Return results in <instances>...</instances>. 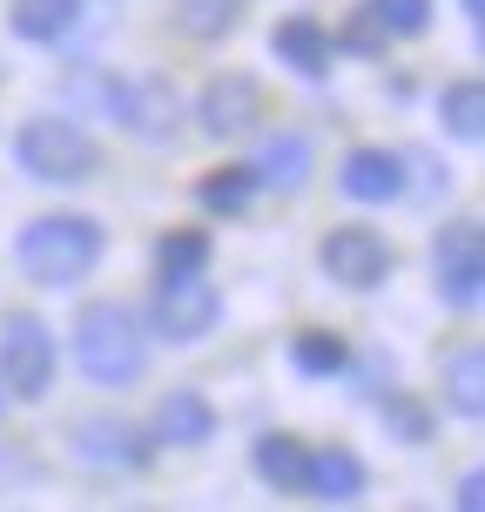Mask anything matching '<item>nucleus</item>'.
Masks as SVG:
<instances>
[{"instance_id": "nucleus-1", "label": "nucleus", "mask_w": 485, "mask_h": 512, "mask_svg": "<svg viewBox=\"0 0 485 512\" xmlns=\"http://www.w3.org/2000/svg\"><path fill=\"white\" fill-rule=\"evenodd\" d=\"M75 364L88 384H102V391H128V384L149 371V331H142V317L128 304H88L75 317Z\"/></svg>"}, {"instance_id": "nucleus-2", "label": "nucleus", "mask_w": 485, "mask_h": 512, "mask_svg": "<svg viewBox=\"0 0 485 512\" xmlns=\"http://www.w3.org/2000/svg\"><path fill=\"white\" fill-rule=\"evenodd\" d=\"M108 236L95 216H34L21 230V243H14V263H21L27 283H48V290H68V283L95 277V263H102Z\"/></svg>"}, {"instance_id": "nucleus-3", "label": "nucleus", "mask_w": 485, "mask_h": 512, "mask_svg": "<svg viewBox=\"0 0 485 512\" xmlns=\"http://www.w3.org/2000/svg\"><path fill=\"white\" fill-rule=\"evenodd\" d=\"M14 162H21L34 182H88L102 169V149H95V135L68 115H34L21 122L14 135Z\"/></svg>"}, {"instance_id": "nucleus-4", "label": "nucleus", "mask_w": 485, "mask_h": 512, "mask_svg": "<svg viewBox=\"0 0 485 512\" xmlns=\"http://www.w3.org/2000/svg\"><path fill=\"white\" fill-rule=\"evenodd\" d=\"M54 371H61V344L41 317H7L0 324V391L21 398V405H41L54 391Z\"/></svg>"}, {"instance_id": "nucleus-5", "label": "nucleus", "mask_w": 485, "mask_h": 512, "mask_svg": "<svg viewBox=\"0 0 485 512\" xmlns=\"http://www.w3.org/2000/svg\"><path fill=\"white\" fill-rule=\"evenodd\" d=\"M216 317H223V297H216V283L196 270V277H162L149 297V331L162 344H203L216 331Z\"/></svg>"}, {"instance_id": "nucleus-6", "label": "nucleus", "mask_w": 485, "mask_h": 512, "mask_svg": "<svg viewBox=\"0 0 485 512\" xmlns=\"http://www.w3.org/2000/svg\"><path fill=\"white\" fill-rule=\"evenodd\" d=\"M432 270H438V297H445V310H479V297H485V236H479L472 216H459V223L438 230Z\"/></svg>"}, {"instance_id": "nucleus-7", "label": "nucleus", "mask_w": 485, "mask_h": 512, "mask_svg": "<svg viewBox=\"0 0 485 512\" xmlns=\"http://www.w3.org/2000/svg\"><path fill=\"white\" fill-rule=\"evenodd\" d=\"M317 263H324V277L344 283V290H378L391 270H398V250L384 243L371 223H344L317 243Z\"/></svg>"}, {"instance_id": "nucleus-8", "label": "nucleus", "mask_w": 485, "mask_h": 512, "mask_svg": "<svg viewBox=\"0 0 485 512\" xmlns=\"http://www.w3.org/2000/svg\"><path fill=\"white\" fill-rule=\"evenodd\" d=\"M108 115L128 128V135H142V142H162V135H176V115H182V95L176 81L162 75H128V81H108L102 88Z\"/></svg>"}, {"instance_id": "nucleus-9", "label": "nucleus", "mask_w": 485, "mask_h": 512, "mask_svg": "<svg viewBox=\"0 0 485 512\" xmlns=\"http://www.w3.org/2000/svg\"><path fill=\"white\" fill-rule=\"evenodd\" d=\"M68 452H75L88 472H142L155 459V438L122 425V418H81L68 432Z\"/></svg>"}, {"instance_id": "nucleus-10", "label": "nucleus", "mask_w": 485, "mask_h": 512, "mask_svg": "<svg viewBox=\"0 0 485 512\" xmlns=\"http://www.w3.org/2000/svg\"><path fill=\"white\" fill-rule=\"evenodd\" d=\"M256 115H263V88H256V75H216L203 88V102H196V122H203V135H216V142L256 128Z\"/></svg>"}, {"instance_id": "nucleus-11", "label": "nucleus", "mask_w": 485, "mask_h": 512, "mask_svg": "<svg viewBox=\"0 0 485 512\" xmlns=\"http://www.w3.org/2000/svg\"><path fill=\"white\" fill-rule=\"evenodd\" d=\"M337 189H344L351 203H398V196L411 189L405 155H391V149H351V155H344V169H337Z\"/></svg>"}, {"instance_id": "nucleus-12", "label": "nucleus", "mask_w": 485, "mask_h": 512, "mask_svg": "<svg viewBox=\"0 0 485 512\" xmlns=\"http://www.w3.org/2000/svg\"><path fill=\"white\" fill-rule=\"evenodd\" d=\"M250 176L256 189H277V196H297L310 182V135H297V128H277V135H263L250 155Z\"/></svg>"}, {"instance_id": "nucleus-13", "label": "nucleus", "mask_w": 485, "mask_h": 512, "mask_svg": "<svg viewBox=\"0 0 485 512\" xmlns=\"http://www.w3.org/2000/svg\"><path fill=\"white\" fill-rule=\"evenodd\" d=\"M364 486H371V472L351 445H324V452H310L304 465V492L310 499H324V506H358Z\"/></svg>"}, {"instance_id": "nucleus-14", "label": "nucleus", "mask_w": 485, "mask_h": 512, "mask_svg": "<svg viewBox=\"0 0 485 512\" xmlns=\"http://www.w3.org/2000/svg\"><path fill=\"white\" fill-rule=\"evenodd\" d=\"M270 54H277L290 75H304V81H324V75H331V61H337L331 34L310 21V14H290V21L270 27Z\"/></svg>"}, {"instance_id": "nucleus-15", "label": "nucleus", "mask_w": 485, "mask_h": 512, "mask_svg": "<svg viewBox=\"0 0 485 512\" xmlns=\"http://www.w3.org/2000/svg\"><path fill=\"white\" fill-rule=\"evenodd\" d=\"M149 438H155V445H209V438H216V405H209L203 391L176 384V391H162Z\"/></svg>"}, {"instance_id": "nucleus-16", "label": "nucleus", "mask_w": 485, "mask_h": 512, "mask_svg": "<svg viewBox=\"0 0 485 512\" xmlns=\"http://www.w3.org/2000/svg\"><path fill=\"white\" fill-rule=\"evenodd\" d=\"M250 465H256V479H263L270 492H304L310 445H304V438H290V432H263V438H256V452H250Z\"/></svg>"}, {"instance_id": "nucleus-17", "label": "nucleus", "mask_w": 485, "mask_h": 512, "mask_svg": "<svg viewBox=\"0 0 485 512\" xmlns=\"http://www.w3.org/2000/svg\"><path fill=\"white\" fill-rule=\"evenodd\" d=\"M75 21H81V0H14V7H7L14 41H34V48L68 41V27H75Z\"/></svg>"}, {"instance_id": "nucleus-18", "label": "nucleus", "mask_w": 485, "mask_h": 512, "mask_svg": "<svg viewBox=\"0 0 485 512\" xmlns=\"http://www.w3.org/2000/svg\"><path fill=\"white\" fill-rule=\"evenodd\" d=\"M445 398H452V411L472 418V425L485 418V351L479 344H459V351L445 358Z\"/></svg>"}, {"instance_id": "nucleus-19", "label": "nucleus", "mask_w": 485, "mask_h": 512, "mask_svg": "<svg viewBox=\"0 0 485 512\" xmlns=\"http://www.w3.org/2000/svg\"><path fill=\"white\" fill-rule=\"evenodd\" d=\"M290 364H297L304 378H344V371H351V344H344L337 331H297Z\"/></svg>"}, {"instance_id": "nucleus-20", "label": "nucleus", "mask_w": 485, "mask_h": 512, "mask_svg": "<svg viewBox=\"0 0 485 512\" xmlns=\"http://www.w3.org/2000/svg\"><path fill=\"white\" fill-rule=\"evenodd\" d=\"M256 196V176H250V162H230V169H216V176L196 182V203L209 209V216H243Z\"/></svg>"}, {"instance_id": "nucleus-21", "label": "nucleus", "mask_w": 485, "mask_h": 512, "mask_svg": "<svg viewBox=\"0 0 485 512\" xmlns=\"http://www.w3.org/2000/svg\"><path fill=\"white\" fill-rule=\"evenodd\" d=\"M438 115H445V128H452L459 142H479V135H485V88L472 75L452 81V88L438 95Z\"/></svg>"}, {"instance_id": "nucleus-22", "label": "nucleus", "mask_w": 485, "mask_h": 512, "mask_svg": "<svg viewBox=\"0 0 485 512\" xmlns=\"http://www.w3.org/2000/svg\"><path fill=\"white\" fill-rule=\"evenodd\" d=\"M243 21V0H176V27L189 41H223Z\"/></svg>"}, {"instance_id": "nucleus-23", "label": "nucleus", "mask_w": 485, "mask_h": 512, "mask_svg": "<svg viewBox=\"0 0 485 512\" xmlns=\"http://www.w3.org/2000/svg\"><path fill=\"white\" fill-rule=\"evenodd\" d=\"M209 270V236L203 230H169L155 243V277H196Z\"/></svg>"}, {"instance_id": "nucleus-24", "label": "nucleus", "mask_w": 485, "mask_h": 512, "mask_svg": "<svg viewBox=\"0 0 485 512\" xmlns=\"http://www.w3.org/2000/svg\"><path fill=\"white\" fill-rule=\"evenodd\" d=\"M364 14L378 21L384 41H411L432 27V0H364Z\"/></svg>"}, {"instance_id": "nucleus-25", "label": "nucleus", "mask_w": 485, "mask_h": 512, "mask_svg": "<svg viewBox=\"0 0 485 512\" xmlns=\"http://www.w3.org/2000/svg\"><path fill=\"white\" fill-rule=\"evenodd\" d=\"M384 425H391V438H405V445H425L432 438V411L418 405V398H405V391H391L384 398Z\"/></svg>"}, {"instance_id": "nucleus-26", "label": "nucleus", "mask_w": 485, "mask_h": 512, "mask_svg": "<svg viewBox=\"0 0 485 512\" xmlns=\"http://www.w3.org/2000/svg\"><path fill=\"white\" fill-rule=\"evenodd\" d=\"M331 48H337V54H384V48H391V41H384V34H378V21H371V14H364V7H358V14H351V27L337 34Z\"/></svg>"}, {"instance_id": "nucleus-27", "label": "nucleus", "mask_w": 485, "mask_h": 512, "mask_svg": "<svg viewBox=\"0 0 485 512\" xmlns=\"http://www.w3.org/2000/svg\"><path fill=\"white\" fill-rule=\"evenodd\" d=\"M485 506V479H479V472H465V479H459V512H479Z\"/></svg>"}, {"instance_id": "nucleus-28", "label": "nucleus", "mask_w": 485, "mask_h": 512, "mask_svg": "<svg viewBox=\"0 0 485 512\" xmlns=\"http://www.w3.org/2000/svg\"><path fill=\"white\" fill-rule=\"evenodd\" d=\"M459 7H465V21H472V27L485 21V0H459Z\"/></svg>"}, {"instance_id": "nucleus-29", "label": "nucleus", "mask_w": 485, "mask_h": 512, "mask_svg": "<svg viewBox=\"0 0 485 512\" xmlns=\"http://www.w3.org/2000/svg\"><path fill=\"white\" fill-rule=\"evenodd\" d=\"M0 398H7V391H0Z\"/></svg>"}]
</instances>
